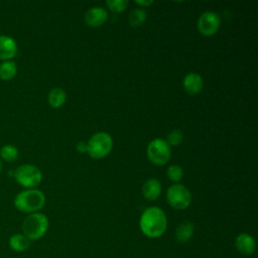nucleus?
<instances>
[{"label": "nucleus", "mask_w": 258, "mask_h": 258, "mask_svg": "<svg viewBox=\"0 0 258 258\" xmlns=\"http://www.w3.org/2000/svg\"><path fill=\"white\" fill-rule=\"evenodd\" d=\"M141 232L149 238L162 236L167 227L165 213L158 207H149L142 213L139 221Z\"/></svg>", "instance_id": "1"}, {"label": "nucleus", "mask_w": 258, "mask_h": 258, "mask_svg": "<svg viewBox=\"0 0 258 258\" xmlns=\"http://www.w3.org/2000/svg\"><path fill=\"white\" fill-rule=\"evenodd\" d=\"M13 204L18 211L26 214H33L43 208L45 197L39 189L27 188L16 195Z\"/></svg>", "instance_id": "2"}, {"label": "nucleus", "mask_w": 258, "mask_h": 258, "mask_svg": "<svg viewBox=\"0 0 258 258\" xmlns=\"http://www.w3.org/2000/svg\"><path fill=\"white\" fill-rule=\"evenodd\" d=\"M48 219L42 213L29 214L22 222V234L31 242L42 238L48 230Z\"/></svg>", "instance_id": "3"}, {"label": "nucleus", "mask_w": 258, "mask_h": 258, "mask_svg": "<svg viewBox=\"0 0 258 258\" xmlns=\"http://www.w3.org/2000/svg\"><path fill=\"white\" fill-rule=\"evenodd\" d=\"M113 139L106 132H97L87 142V153L94 159L106 157L112 150Z\"/></svg>", "instance_id": "4"}, {"label": "nucleus", "mask_w": 258, "mask_h": 258, "mask_svg": "<svg viewBox=\"0 0 258 258\" xmlns=\"http://www.w3.org/2000/svg\"><path fill=\"white\" fill-rule=\"evenodd\" d=\"M13 175L20 185L27 188H34L42 179L40 169L32 164H22L18 166L14 170Z\"/></svg>", "instance_id": "5"}, {"label": "nucleus", "mask_w": 258, "mask_h": 258, "mask_svg": "<svg viewBox=\"0 0 258 258\" xmlns=\"http://www.w3.org/2000/svg\"><path fill=\"white\" fill-rule=\"evenodd\" d=\"M191 194L187 187L180 183L170 185L166 191L167 203L175 210H184L191 203Z\"/></svg>", "instance_id": "6"}, {"label": "nucleus", "mask_w": 258, "mask_h": 258, "mask_svg": "<svg viewBox=\"0 0 258 258\" xmlns=\"http://www.w3.org/2000/svg\"><path fill=\"white\" fill-rule=\"evenodd\" d=\"M147 156L151 163L158 166L164 165L171 156L170 146L163 139H153L147 146Z\"/></svg>", "instance_id": "7"}, {"label": "nucleus", "mask_w": 258, "mask_h": 258, "mask_svg": "<svg viewBox=\"0 0 258 258\" xmlns=\"http://www.w3.org/2000/svg\"><path fill=\"white\" fill-rule=\"evenodd\" d=\"M221 18L213 11L204 12L198 20V29L205 36L214 35L220 28Z\"/></svg>", "instance_id": "8"}, {"label": "nucleus", "mask_w": 258, "mask_h": 258, "mask_svg": "<svg viewBox=\"0 0 258 258\" xmlns=\"http://www.w3.org/2000/svg\"><path fill=\"white\" fill-rule=\"evenodd\" d=\"M15 39L8 35H0V60H11L17 53Z\"/></svg>", "instance_id": "9"}, {"label": "nucleus", "mask_w": 258, "mask_h": 258, "mask_svg": "<svg viewBox=\"0 0 258 258\" xmlns=\"http://www.w3.org/2000/svg\"><path fill=\"white\" fill-rule=\"evenodd\" d=\"M108 18V13L103 7H92L85 14V22L91 27L103 25Z\"/></svg>", "instance_id": "10"}, {"label": "nucleus", "mask_w": 258, "mask_h": 258, "mask_svg": "<svg viewBox=\"0 0 258 258\" xmlns=\"http://www.w3.org/2000/svg\"><path fill=\"white\" fill-rule=\"evenodd\" d=\"M235 246L237 250L245 256L252 255L256 250V242L254 238L247 233H241L236 237Z\"/></svg>", "instance_id": "11"}, {"label": "nucleus", "mask_w": 258, "mask_h": 258, "mask_svg": "<svg viewBox=\"0 0 258 258\" xmlns=\"http://www.w3.org/2000/svg\"><path fill=\"white\" fill-rule=\"evenodd\" d=\"M182 86L184 91L189 95L199 94L204 86L203 78L197 73L187 74L182 81Z\"/></svg>", "instance_id": "12"}, {"label": "nucleus", "mask_w": 258, "mask_h": 258, "mask_svg": "<svg viewBox=\"0 0 258 258\" xmlns=\"http://www.w3.org/2000/svg\"><path fill=\"white\" fill-rule=\"evenodd\" d=\"M143 197L148 201L156 200L161 194V184L156 178L147 179L142 185Z\"/></svg>", "instance_id": "13"}, {"label": "nucleus", "mask_w": 258, "mask_h": 258, "mask_svg": "<svg viewBox=\"0 0 258 258\" xmlns=\"http://www.w3.org/2000/svg\"><path fill=\"white\" fill-rule=\"evenodd\" d=\"M8 246L15 252H23L29 248L30 241L23 234L16 233L9 237Z\"/></svg>", "instance_id": "14"}, {"label": "nucleus", "mask_w": 258, "mask_h": 258, "mask_svg": "<svg viewBox=\"0 0 258 258\" xmlns=\"http://www.w3.org/2000/svg\"><path fill=\"white\" fill-rule=\"evenodd\" d=\"M195 227L191 222L185 221L178 225V227L175 230V239L179 243H186L188 242L192 235H194Z\"/></svg>", "instance_id": "15"}, {"label": "nucleus", "mask_w": 258, "mask_h": 258, "mask_svg": "<svg viewBox=\"0 0 258 258\" xmlns=\"http://www.w3.org/2000/svg\"><path fill=\"white\" fill-rule=\"evenodd\" d=\"M47 101H48V104L50 105V107H52L54 109L60 108L67 101V94L60 88H53L48 93Z\"/></svg>", "instance_id": "16"}, {"label": "nucleus", "mask_w": 258, "mask_h": 258, "mask_svg": "<svg viewBox=\"0 0 258 258\" xmlns=\"http://www.w3.org/2000/svg\"><path fill=\"white\" fill-rule=\"evenodd\" d=\"M17 73V66L12 60H6L0 63V79L2 81L12 80Z\"/></svg>", "instance_id": "17"}, {"label": "nucleus", "mask_w": 258, "mask_h": 258, "mask_svg": "<svg viewBox=\"0 0 258 258\" xmlns=\"http://www.w3.org/2000/svg\"><path fill=\"white\" fill-rule=\"evenodd\" d=\"M18 155H19L18 149L15 146L11 145V144L3 145L0 148V157L3 160H5L6 162L15 161L18 158Z\"/></svg>", "instance_id": "18"}, {"label": "nucleus", "mask_w": 258, "mask_h": 258, "mask_svg": "<svg viewBox=\"0 0 258 258\" xmlns=\"http://www.w3.org/2000/svg\"><path fill=\"white\" fill-rule=\"evenodd\" d=\"M147 13L144 9L138 8L134 9L130 15H129V23L132 27H138L143 24V22L146 20Z\"/></svg>", "instance_id": "19"}, {"label": "nucleus", "mask_w": 258, "mask_h": 258, "mask_svg": "<svg viewBox=\"0 0 258 258\" xmlns=\"http://www.w3.org/2000/svg\"><path fill=\"white\" fill-rule=\"evenodd\" d=\"M183 140V134L182 132L179 130V129H173L171 130L167 136H166V143L169 145V146H178Z\"/></svg>", "instance_id": "20"}, {"label": "nucleus", "mask_w": 258, "mask_h": 258, "mask_svg": "<svg viewBox=\"0 0 258 258\" xmlns=\"http://www.w3.org/2000/svg\"><path fill=\"white\" fill-rule=\"evenodd\" d=\"M166 175H167L169 180L177 182L182 178V175H183L182 167L180 165H177V164H172L167 168Z\"/></svg>", "instance_id": "21"}, {"label": "nucleus", "mask_w": 258, "mask_h": 258, "mask_svg": "<svg viewBox=\"0 0 258 258\" xmlns=\"http://www.w3.org/2000/svg\"><path fill=\"white\" fill-rule=\"evenodd\" d=\"M106 4L111 11L115 13H120L127 8L128 1L127 0H108Z\"/></svg>", "instance_id": "22"}, {"label": "nucleus", "mask_w": 258, "mask_h": 258, "mask_svg": "<svg viewBox=\"0 0 258 258\" xmlns=\"http://www.w3.org/2000/svg\"><path fill=\"white\" fill-rule=\"evenodd\" d=\"M78 152L80 153H86L87 152V143L86 142H79L77 143V146H76Z\"/></svg>", "instance_id": "23"}, {"label": "nucleus", "mask_w": 258, "mask_h": 258, "mask_svg": "<svg viewBox=\"0 0 258 258\" xmlns=\"http://www.w3.org/2000/svg\"><path fill=\"white\" fill-rule=\"evenodd\" d=\"M135 3L139 6H142V7H148L150 6L151 4H153V0H148V1H144V0H135Z\"/></svg>", "instance_id": "24"}, {"label": "nucleus", "mask_w": 258, "mask_h": 258, "mask_svg": "<svg viewBox=\"0 0 258 258\" xmlns=\"http://www.w3.org/2000/svg\"><path fill=\"white\" fill-rule=\"evenodd\" d=\"M1 169H2V162H1V159H0V171H1Z\"/></svg>", "instance_id": "25"}]
</instances>
